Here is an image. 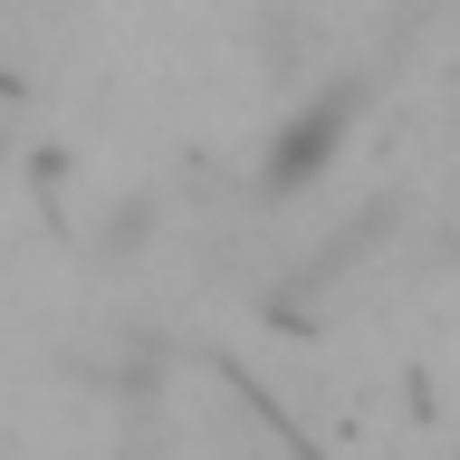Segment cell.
Returning <instances> with one entry per match:
<instances>
[{
    "instance_id": "cell-1",
    "label": "cell",
    "mask_w": 460,
    "mask_h": 460,
    "mask_svg": "<svg viewBox=\"0 0 460 460\" xmlns=\"http://www.w3.org/2000/svg\"><path fill=\"white\" fill-rule=\"evenodd\" d=\"M365 115V77H336V86H316L307 106L288 115L279 135H269V192H297V182H316V172L336 164V144H345V125Z\"/></svg>"
}]
</instances>
